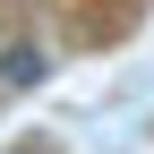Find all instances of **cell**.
Listing matches in <instances>:
<instances>
[{
  "label": "cell",
  "instance_id": "cell-1",
  "mask_svg": "<svg viewBox=\"0 0 154 154\" xmlns=\"http://www.w3.org/2000/svg\"><path fill=\"white\" fill-rule=\"evenodd\" d=\"M43 77H51V51L34 43V34L0 43V86H43Z\"/></svg>",
  "mask_w": 154,
  "mask_h": 154
},
{
  "label": "cell",
  "instance_id": "cell-2",
  "mask_svg": "<svg viewBox=\"0 0 154 154\" xmlns=\"http://www.w3.org/2000/svg\"><path fill=\"white\" fill-rule=\"evenodd\" d=\"M9 154H51V146H9Z\"/></svg>",
  "mask_w": 154,
  "mask_h": 154
}]
</instances>
